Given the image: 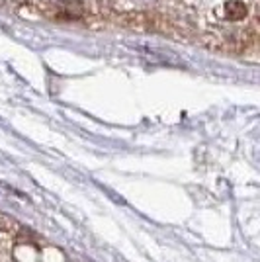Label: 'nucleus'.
I'll use <instances>...</instances> for the list:
<instances>
[{"label":"nucleus","instance_id":"1","mask_svg":"<svg viewBox=\"0 0 260 262\" xmlns=\"http://www.w3.org/2000/svg\"><path fill=\"white\" fill-rule=\"evenodd\" d=\"M247 4L245 2H241V0H229L227 4H225V16H227L229 20H233V22H239V20H243V18H247Z\"/></svg>","mask_w":260,"mask_h":262}]
</instances>
